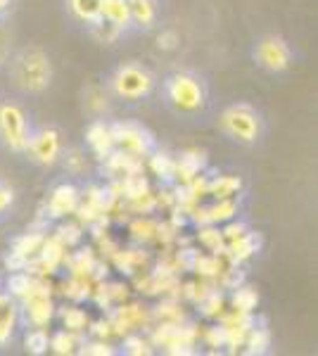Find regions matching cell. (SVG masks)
I'll return each mask as SVG.
<instances>
[{"label": "cell", "mask_w": 318, "mask_h": 356, "mask_svg": "<svg viewBox=\"0 0 318 356\" xmlns=\"http://www.w3.org/2000/svg\"><path fill=\"white\" fill-rule=\"evenodd\" d=\"M148 337L152 347H159L164 354H195V347L200 342V328L188 321L186 323H152Z\"/></svg>", "instance_id": "obj_1"}, {"label": "cell", "mask_w": 318, "mask_h": 356, "mask_svg": "<svg viewBox=\"0 0 318 356\" xmlns=\"http://www.w3.org/2000/svg\"><path fill=\"white\" fill-rule=\"evenodd\" d=\"M15 81L22 90L26 93H40L50 86V79H53V69H50V60L43 50L29 48L24 53L17 55L15 67Z\"/></svg>", "instance_id": "obj_2"}, {"label": "cell", "mask_w": 318, "mask_h": 356, "mask_svg": "<svg viewBox=\"0 0 318 356\" xmlns=\"http://www.w3.org/2000/svg\"><path fill=\"white\" fill-rule=\"evenodd\" d=\"M154 88V79L145 67L138 65H124L117 69V74L112 76V90L117 97L124 100H141L148 97Z\"/></svg>", "instance_id": "obj_3"}, {"label": "cell", "mask_w": 318, "mask_h": 356, "mask_svg": "<svg viewBox=\"0 0 318 356\" xmlns=\"http://www.w3.org/2000/svg\"><path fill=\"white\" fill-rule=\"evenodd\" d=\"M107 318L112 321L114 335L124 337L126 332H136L143 328H152V309L145 307L143 302H121L112 312L107 314Z\"/></svg>", "instance_id": "obj_4"}, {"label": "cell", "mask_w": 318, "mask_h": 356, "mask_svg": "<svg viewBox=\"0 0 318 356\" xmlns=\"http://www.w3.org/2000/svg\"><path fill=\"white\" fill-rule=\"evenodd\" d=\"M166 93H169L171 105L181 112H200L205 107L202 83L190 74H173L166 83Z\"/></svg>", "instance_id": "obj_5"}, {"label": "cell", "mask_w": 318, "mask_h": 356, "mask_svg": "<svg viewBox=\"0 0 318 356\" xmlns=\"http://www.w3.org/2000/svg\"><path fill=\"white\" fill-rule=\"evenodd\" d=\"M0 138L3 143L15 152H26L29 147V126H26V114L22 112V107L17 105H0Z\"/></svg>", "instance_id": "obj_6"}, {"label": "cell", "mask_w": 318, "mask_h": 356, "mask_svg": "<svg viewBox=\"0 0 318 356\" xmlns=\"http://www.w3.org/2000/svg\"><path fill=\"white\" fill-rule=\"evenodd\" d=\"M221 129L240 143H254L259 138V117L252 107L233 105L221 114Z\"/></svg>", "instance_id": "obj_7"}, {"label": "cell", "mask_w": 318, "mask_h": 356, "mask_svg": "<svg viewBox=\"0 0 318 356\" xmlns=\"http://www.w3.org/2000/svg\"><path fill=\"white\" fill-rule=\"evenodd\" d=\"M112 129V138H114V147L131 154H138V157H148L152 152V136L148 134L143 126L131 124V122H119Z\"/></svg>", "instance_id": "obj_8"}, {"label": "cell", "mask_w": 318, "mask_h": 356, "mask_svg": "<svg viewBox=\"0 0 318 356\" xmlns=\"http://www.w3.org/2000/svg\"><path fill=\"white\" fill-rule=\"evenodd\" d=\"M218 325L223 330L225 337V347H228L230 354L242 352V344H245V337L250 332L254 318L252 314H242L238 309H223V314L218 316Z\"/></svg>", "instance_id": "obj_9"}, {"label": "cell", "mask_w": 318, "mask_h": 356, "mask_svg": "<svg viewBox=\"0 0 318 356\" xmlns=\"http://www.w3.org/2000/svg\"><path fill=\"white\" fill-rule=\"evenodd\" d=\"M8 295L15 302H24L29 297L55 295V285L50 283V278H43V275H33L29 271H13V275L8 278Z\"/></svg>", "instance_id": "obj_10"}, {"label": "cell", "mask_w": 318, "mask_h": 356, "mask_svg": "<svg viewBox=\"0 0 318 356\" xmlns=\"http://www.w3.org/2000/svg\"><path fill=\"white\" fill-rule=\"evenodd\" d=\"M107 264L114 268V271H119L121 275L133 278L136 273H141L152 266V254H150V250H145V245L126 247V250L119 247V250L107 259Z\"/></svg>", "instance_id": "obj_11"}, {"label": "cell", "mask_w": 318, "mask_h": 356, "mask_svg": "<svg viewBox=\"0 0 318 356\" xmlns=\"http://www.w3.org/2000/svg\"><path fill=\"white\" fill-rule=\"evenodd\" d=\"M81 200V193L72 183H60L57 188H53V193L48 195L45 200V211L43 214L53 221H62V219H69L74 214Z\"/></svg>", "instance_id": "obj_12"}, {"label": "cell", "mask_w": 318, "mask_h": 356, "mask_svg": "<svg viewBox=\"0 0 318 356\" xmlns=\"http://www.w3.org/2000/svg\"><path fill=\"white\" fill-rule=\"evenodd\" d=\"M43 240H45L43 231H31V233L22 235V238H17L13 245V252L3 259L5 268H8V271H24L26 264L38 254Z\"/></svg>", "instance_id": "obj_13"}, {"label": "cell", "mask_w": 318, "mask_h": 356, "mask_svg": "<svg viewBox=\"0 0 318 356\" xmlns=\"http://www.w3.org/2000/svg\"><path fill=\"white\" fill-rule=\"evenodd\" d=\"M102 171L107 174L109 181H121V178L133 176V174H145V157H138V154H131V152H124L114 147V150L102 159Z\"/></svg>", "instance_id": "obj_14"}, {"label": "cell", "mask_w": 318, "mask_h": 356, "mask_svg": "<svg viewBox=\"0 0 318 356\" xmlns=\"http://www.w3.org/2000/svg\"><path fill=\"white\" fill-rule=\"evenodd\" d=\"M257 60L269 72H283L290 67V48L278 36H266L257 45Z\"/></svg>", "instance_id": "obj_15"}, {"label": "cell", "mask_w": 318, "mask_h": 356, "mask_svg": "<svg viewBox=\"0 0 318 356\" xmlns=\"http://www.w3.org/2000/svg\"><path fill=\"white\" fill-rule=\"evenodd\" d=\"M19 304H22V312H24V321L29 325H33V328H48L55 321L57 304L53 300V295L29 297V300Z\"/></svg>", "instance_id": "obj_16"}, {"label": "cell", "mask_w": 318, "mask_h": 356, "mask_svg": "<svg viewBox=\"0 0 318 356\" xmlns=\"http://www.w3.org/2000/svg\"><path fill=\"white\" fill-rule=\"evenodd\" d=\"M26 150L31 152V157L36 159L38 164H43V166L55 164L57 157H60V134H57L55 129H43L40 134L31 136Z\"/></svg>", "instance_id": "obj_17"}, {"label": "cell", "mask_w": 318, "mask_h": 356, "mask_svg": "<svg viewBox=\"0 0 318 356\" xmlns=\"http://www.w3.org/2000/svg\"><path fill=\"white\" fill-rule=\"evenodd\" d=\"M131 297V288L126 283H109V280H97L93 283V292H90V300L97 304V309L102 312H112L117 304L126 302Z\"/></svg>", "instance_id": "obj_18"}, {"label": "cell", "mask_w": 318, "mask_h": 356, "mask_svg": "<svg viewBox=\"0 0 318 356\" xmlns=\"http://www.w3.org/2000/svg\"><path fill=\"white\" fill-rule=\"evenodd\" d=\"M259 245H262V240H259L257 233L247 231L245 235H240V238L230 240V243H225V252L223 254L228 257L233 264H238L242 266L245 261H250L254 254L259 252Z\"/></svg>", "instance_id": "obj_19"}, {"label": "cell", "mask_w": 318, "mask_h": 356, "mask_svg": "<svg viewBox=\"0 0 318 356\" xmlns=\"http://www.w3.org/2000/svg\"><path fill=\"white\" fill-rule=\"evenodd\" d=\"M86 143H88V147L93 150V154L97 159H105L109 152L114 150V138H112V129L105 124V122H95L88 126V131H86Z\"/></svg>", "instance_id": "obj_20"}, {"label": "cell", "mask_w": 318, "mask_h": 356, "mask_svg": "<svg viewBox=\"0 0 318 356\" xmlns=\"http://www.w3.org/2000/svg\"><path fill=\"white\" fill-rule=\"evenodd\" d=\"M152 321L154 323H186V304L178 297H159V304L152 309Z\"/></svg>", "instance_id": "obj_21"}, {"label": "cell", "mask_w": 318, "mask_h": 356, "mask_svg": "<svg viewBox=\"0 0 318 356\" xmlns=\"http://www.w3.org/2000/svg\"><path fill=\"white\" fill-rule=\"evenodd\" d=\"M97 259H100V257H97V252L93 247H81L77 252L69 250V254L65 259V268L69 271V275H86V278H90Z\"/></svg>", "instance_id": "obj_22"}, {"label": "cell", "mask_w": 318, "mask_h": 356, "mask_svg": "<svg viewBox=\"0 0 318 356\" xmlns=\"http://www.w3.org/2000/svg\"><path fill=\"white\" fill-rule=\"evenodd\" d=\"M225 264H228V257H225V254H209V252H207V254H202V252H198V254H195V261H193L190 273H195L198 278L214 280V283H216V278L221 275Z\"/></svg>", "instance_id": "obj_23"}, {"label": "cell", "mask_w": 318, "mask_h": 356, "mask_svg": "<svg viewBox=\"0 0 318 356\" xmlns=\"http://www.w3.org/2000/svg\"><path fill=\"white\" fill-rule=\"evenodd\" d=\"M57 318H60L62 328L65 330H72V332H81L86 335L88 332V325H90V316L86 309H81L79 304H65V307H57Z\"/></svg>", "instance_id": "obj_24"}, {"label": "cell", "mask_w": 318, "mask_h": 356, "mask_svg": "<svg viewBox=\"0 0 318 356\" xmlns=\"http://www.w3.org/2000/svg\"><path fill=\"white\" fill-rule=\"evenodd\" d=\"M17 321H19V307L10 295H0V347L13 340Z\"/></svg>", "instance_id": "obj_25"}, {"label": "cell", "mask_w": 318, "mask_h": 356, "mask_svg": "<svg viewBox=\"0 0 318 356\" xmlns=\"http://www.w3.org/2000/svg\"><path fill=\"white\" fill-rule=\"evenodd\" d=\"M129 226H126V231H129V238L131 243L136 245H154V240H157V226L159 221L152 219V216H136V219L126 221Z\"/></svg>", "instance_id": "obj_26"}, {"label": "cell", "mask_w": 318, "mask_h": 356, "mask_svg": "<svg viewBox=\"0 0 318 356\" xmlns=\"http://www.w3.org/2000/svg\"><path fill=\"white\" fill-rule=\"evenodd\" d=\"M86 337L81 332H72V330H57L50 335V344H48V352H53L57 356H72L79 354L81 344H84Z\"/></svg>", "instance_id": "obj_27"}, {"label": "cell", "mask_w": 318, "mask_h": 356, "mask_svg": "<svg viewBox=\"0 0 318 356\" xmlns=\"http://www.w3.org/2000/svg\"><path fill=\"white\" fill-rule=\"evenodd\" d=\"M90 292H93V280L86 278V275H69L60 285V295L74 304L90 300Z\"/></svg>", "instance_id": "obj_28"}, {"label": "cell", "mask_w": 318, "mask_h": 356, "mask_svg": "<svg viewBox=\"0 0 318 356\" xmlns=\"http://www.w3.org/2000/svg\"><path fill=\"white\" fill-rule=\"evenodd\" d=\"M102 22L124 31L131 26V13L126 0H102Z\"/></svg>", "instance_id": "obj_29"}, {"label": "cell", "mask_w": 318, "mask_h": 356, "mask_svg": "<svg viewBox=\"0 0 318 356\" xmlns=\"http://www.w3.org/2000/svg\"><path fill=\"white\" fill-rule=\"evenodd\" d=\"M195 243H198L205 252H209V254H223V252H225L223 233H221V228L214 226V223L198 226V233H195Z\"/></svg>", "instance_id": "obj_30"}, {"label": "cell", "mask_w": 318, "mask_h": 356, "mask_svg": "<svg viewBox=\"0 0 318 356\" xmlns=\"http://www.w3.org/2000/svg\"><path fill=\"white\" fill-rule=\"evenodd\" d=\"M205 214H207V223L221 226V223L235 219V214H238V200L235 197L214 200V204H205Z\"/></svg>", "instance_id": "obj_31"}, {"label": "cell", "mask_w": 318, "mask_h": 356, "mask_svg": "<svg viewBox=\"0 0 318 356\" xmlns=\"http://www.w3.org/2000/svg\"><path fill=\"white\" fill-rule=\"evenodd\" d=\"M242 191V178L233 174H221L209 178V197L223 200V197H238Z\"/></svg>", "instance_id": "obj_32"}, {"label": "cell", "mask_w": 318, "mask_h": 356, "mask_svg": "<svg viewBox=\"0 0 318 356\" xmlns=\"http://www.w3.org/2000/svg\"><path fill=\"white\" fill-rule=\"evenodd\" d=\"M216 288V283L214 280H205V278H198V280H188V283H181V292H178V300L183 304H193V307H198V304L205 300L209 292Z\"/></svg>", "instance_id": "obj_33"}, {"label": "cell", "mask_w": 318, "mask_h": 356, "mask_svg": "<svg viewBox=\"0 0 318 356\" xmlns=\"http://www.w3.org/2000/svg\"><path fill=\"white\" fill-rule=\"evenodd\" d=\"M131 13V24L150 29L157 22V3L154 0H126Z\"/></svg>", "instance_id": "obj_34"}, {"label": "cell", "mask_w": 318, "mask_h": 356, "mask_svg": "<svg viewBox=\"0 0 318 356\" xmlns=\"http://www.w3.org/2000/svg\"><path fill=\"white\" fill-rule=\"evenodd\" d=\"M69 8L77 19L90 26L102 22V0H69Z\"/></svg>", "instance_id": "obj_35"}, {"label": "cell", "mask_w": 318, "mask_h": 356, "mask_svg": "<svg viewBox=\"0 0 318 356\" xmlns=\"http://www.w3.org/2000/svg\"><path fill=\"white\" fill-rule=\"evenodd\" d=\"M271 347V330L266 325H254L245 337V344H242V352L250 354V356H259V354H266Z\"/></svg>", "instance_id": "obj_36"}, {"label": "cell", "mask_w": 318, "mask_h": 356, "mask_svg": "<svg viewBox=\"0 0 318 356\" xmlns=\"http://www.w3.org/2000/svg\"><path fill=\"white\" fill-rule=\"evenodd\" d=\"M259 307V292L250 288V285H238L233 288V295H230V309H238L242 314H254Z\"/></svg>", "instance_id": "obj_37"}, {"label": "cell", "mask_w": 318, "mask_h": 356, "mask_svg": "<svg viewBox=\"0 0 318 356\" xmlns=\"http://www.w3.org/2000/svg\"><path fill=\"white\" fill-rule=\"evenodd\" d=\"M173 166H176V157H171V154H166V152H154V154H148L145 169H148L152 176H157L159 181H171V176H173Z\"/></svg>", "instance_id": "obj_38"}, {"label": "cell", "mask_w": 318, "mask_h": 356, "mask_svg": "<svg viewBox=\"0 0 318 356\" xmlns=\"http://www.w3.org/2000/svg\"><path fill=\"white\" fill-rule=\"evenodd\" d=\"M124 209L129 211V214H136V216H148L152 214L154 209H157V193L150 188V191L136 195V197L131 200H124Z\"/></svg>", "instance_id": "obj_39"}, {"label": "cell", "mask_w": 318, "mask_h": 356, "mask_svg": "<svg viewBox=\"0 0 318 356\" xmlns=\"http://www.w3.org/2000/svg\"><path fill=\"white\" fill-rule=\"evenodd\" d=\"M55 235L69 247V250H74V247H79L81 243H84L86 228L81 226L77 219H62L60 226L55 228Z\"/></svg>", "instance_id": "obj_40"}, {"label": "cell", "mask_w": 318, "mask_h": 356, "mask_svg": "<svg viewBox=\"0 0 318 356\" xmlns=\"http://www.w3.org/2000/svg\"><path fill=\"white\" fill-rule=\"evenodd\" d=\"M48 344H50V332L48 328H29L26 335H24V349L29 354L33 356H40L48 352Z\"/></svg>", "instance_id": "obj_41"}, {"label": "cell", "mask_w": 318, "mask_h": 356, "mask_svg": "<svg viewBox=\"0 0 318 356\" xmlns=\"http://www.w3.org/2000/svg\"><path fill=\"white\" fill-rule=\"evenodd\" d=\"M198 309H200V314L205 316V318H209V321H216L218 316L223 314V309H225V297H223V292L218 290V288H214L209 295L205 297L200 304H198Z\"/></svg>", "instance_id": "obj_42"}, {"label": "cell", "mask_w": 318, "mask_h": 356, "mask_svg": "<svg viewBox=\"0 0 318 356\" xmlns=\"http://www.w3.org/2000/svg\"><path fill=\"white\" fill-rule=\"evenodd\" d=\"M124 354L131 356H150L154 354V347L150 342V337H143L141 332H126L124 335Z\"/></svg>", "instance_id": "obj_43"}, {"label": "cell", "mask_w": 318, "mask_h": 356, "mask_svg": "<svg viewBox=\"0 0 318 356\" xmlns=\"http://www.w3.org/2000/svg\"><path fill=\"white\" fill-rule=\"evenodd\" d=\"M181 188L188 193V197L193 200V202H198V204L205 197H209V178H207L205 174H198L193 181L186 183V186H181Z\"/></svg>", "instance_id": "obj_44"}, {"label": "cell", "mask_w": 318, "mask_h": 356, "mask_svg": "<svg viewBox=\"0 0 318 356\" xmlns=\"http://www.w3.org/2000/svg\"><path fill=\"white\" fill-rule=\"evenodd\" d=\"M178 235H181V228H178L176 223H171L169 219H164V221H159V226H157V240H154V245L176 247Z\"/></svg>", "instance_id": "obj_45"}, {"label": "cell", "mask_w": 318, "mask_h": 356, "mask_svg": "<svg viewBox=\"0 0 318 356\" xmlns=\"http://www.w3.org/2000/svg\"><path fill=\"white\" fill-rule=\"evenodd\" d=\"M79 354H86V356H114V354H117V349H114L112 342L95 340V337H93V342H86L84 340V344H81V349H79Z\"/></svg>", "instance_id": "obj_46"}, {"label": "cell", "mask_w": 318, "mask_h": 356, "mask_svg": "<svg viewBox=\"0 0 318 356\" xmlns=\"http://www.w3.org/2000/svg\"><path fill=\"white\" fill-rule=\"evenodd\" d=\"M178 159L186 162L188 166H193L195 171L207 169V152L200 150V147H188V150H183L181 154H178Z\"/></svg>", "instance_id": "obj_47"}, {"label": "cell", "mask_w": 318, "mask_h": 356, "mask_svg": "<svg viewBox=\"0 0 318 356\" xmlns=\"http://www.w3.org/2000/svg\"><path fill=\"white\" fill-rule=\"evenodd\" d=\"M88 332H90V337H95V340H107V342H112V337H117V335H114L112 321H109V318L90 321Z\"/></svg>", "instance_id": "obj_48"}, {"label": "cell", "mask_w": 318, "mask_h": 356, "mask_svg": "<svg viewBox=\"0 0 318 356\" xmlns=\"http://www.w3.org/2000/svg\"><path fill=\"white\" fill-rule=\"evenodd\" d=\"M200 340L205 342L207 347H212L214 352H216V349H221V347H225V337H223L221 325H209V328L200 330Z\"/></svg>", "instance_id": "obj_49"}, {"label": "cell", "mask_w": 318, "mask_h": 356, "mask_svg": "<svg viewBox=\"0 0 318 356\" xmlns=\"http://www.w3.org/2000/svg\"><path fill=\"white\" fill-rule=\"evenodd\" d=\"M247 231H250V228H247L242 221H235V219H230V221L221 223V233H223V240H225V243H230V240L240 238V235H245Z\"/></svg>", "instance_id": "obj_50"}, {"label": "cell", "mask_w": 318, "mask_h": 356, "mask_svg": "<svg viewBox=\"0 0 318 356\" xmlns=\"http://www.w3.org/2000/svg\"><path fill=\"white\" fill-rule=\"evenodd\" d=\"M65 166H67V171H72V174H84V171L88 169V162H86V157L81 150H72L67 154Z\"/></svg>", "instance_id": "obj_51"}, {"label": "cell", "mask_w": 318, "mask_h": 356, "mask_svg": "<svg viewBox=\"0 0 318 356\" xmlns=\"http://www.w3.org/2000/svg\"><path fill=\"white\" fill-rule=\"evenodd\" d=\"M86 100H88V110H93V112H105L107 110V95L102 93L100 88H88Z\"/></svg>", "instance_id": "obj_52"}, {"label": "cell", "mask_w": 318, "mask_h": 356, "mask_svg": "<svg viewBox=\"0 0 318 356\" xmlns=\"http://www.w3.org/2000/svg\"><path fill=\"white\" fill-rule=\"evenodd\" d=\"M176 207V188H161L157 193V209L171 211Z\"/></svg>", "instance_id": "obj_53"}, {"label": "cell", "mask_w": 318, "mask_h": 356, "mask_svg": "<svg viewBox=\"0 0 318 356\" xmlns=\"http://www.w3.org/2000/svg\"><path fill=\"white\" fill-rule=\"evenodd\" d=\"M157 43H159V48H161V50H173V48L178 45L176 31H161L159 36H157Z\"/></svg>", "instance_id": "obj_54"}, {"label": "cell", "mask_w": 318, "mask_h": 356, "mask_svg": "<svg viewBox=\"0 0 318 356\" xmlns=\"http://www.w3.org/2000/svg\"><path fill=\"white\" fill-rule=\"evenodd\" d=\"M13 191H10V188H3L0 186V214H3L5 209H8L10 204H13Z\"/></svg>", "instance_id": "obj_55"}, {"label": "cell", "mask_w": 318, "mask_h": 356, "mask_svg": "<svg viewBox=\"0 0 318 356\" xmlns=\"http://www.w3.org/2000/svg\"><path fill=\"white\" fill-rule=\"evenodd\" d=\"M8 8H10V0H0V17L8 13Z\"/></svg>", "instance_id": "obj_56"}, {"label": "cell", "mask_w": 318, "mask_h": 356, "mask_svg": "<svg viewBox=\"0 0 318 356\" xmlns=\"http://www.w3.org/2000/svg\"><path fill=\"white\" fill-rule=\"evenodd\" d=\"M3 55H5V48H3V38H0V60H3Z\"/></svg>", "instance_id": "obj_57"}]
</instances>
